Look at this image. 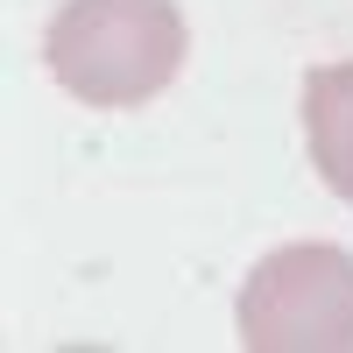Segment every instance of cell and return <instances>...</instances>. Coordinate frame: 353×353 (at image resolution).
<instances>
[{"label":"cell","instance_id":"6da1fadb","mask_svg":"<svg viewBox=\"0 0 353 353\" xmlns=\"http://www.w3.org/2000/svg\"><path fill=\"white\" fill-rule=\"evenodd\" d=\"M184 8L176 0H64L43 28V64L85 106H149L184 71Z\"/></svg>","mask_w":353,"mask_h":353},{"label":"cell","instance_id":"3957f363","mask_svg":"<svg viewBox=\"0 0 353 353\" xmlns=\"http://www.w3.org/2000/svg\"><path fill=\"white\" fill-rule=\"evenodd\" d=\"M304 149L325 191L353 205V57L346 64H318L304 78Z\"/></svg>","mask_w":353,"mask_h":353},{"label":"cell","instance_id":"7a4b0ae2","mask_svg":"<svg viewBox=\"0 0 353 353\" xmlns=\"http://www.w3.org/2000/svg\"><path fill=\"white\" fill-rule=\"evenodd\" d=\"M248 353H353V254L332 241H290L254 261L233 304Z\"/></svg>","mask_w":353,"mask_h":353}]
</instances>
